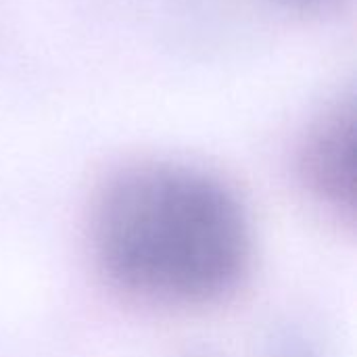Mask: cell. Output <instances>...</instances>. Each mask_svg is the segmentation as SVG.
I'll list each match as a JSON object with an SVG mask.
<instances>
[{
    "instance_id": "obj_1",
    "label": "cell",
    "mask_w": 357,
    "mask_h": 357,
    "mask_svg": "<svg viewBox=\"0 0 357 357\" xmlns=\"http://www.w3.org/2000/svg\"><path fill=\"white\" fill-rule=\"evenodd\" d=\"M109 276L151 301L207 303L236 287L251 238L234 195L182 165H140L115 176L92 215Z\"/></svg>"
},
{
    "instance_id": "obj_2",
    "label": "cell",
    "mask_w": 357,
    "mask_h": 357,
    "mask_svg": "<svg viewBox=\"0 0 357 357\" xmlns=\"http://www.w3.org/2000/svg\"><path fill=\"white\" fill-rule=\"evenodd\" d=\"M307 182L328 203L341 207L354 201V113L337 109L310 134L303 151Z\"/></svg>"
},
{
    "instance_id": "obj_3",
    "label": "cell",
    "mask_w": 357,
    "mask_h": 357,
    "mask_svg": "<svg viewBox=\"0 0 357 357\" xmlns=\"http://www.w3.org/2000/svg\"><path fill=\"white\" fill-rule=\"evenodd\" d=\"M287 2H291V4H295V6L310 8V6H318V4H322L324 0H287Z\"/></svg>"
}]
</instances>
